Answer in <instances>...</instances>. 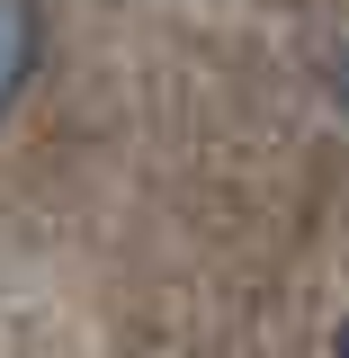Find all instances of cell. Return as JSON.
Returning a JSON list of instances; mask_svg holds the SVG:
<instances>
[{
	"label": "cell",
	"instance_id": "cell-1",
	"mask_svg": "<svg viewBox=\"0 0 349 358\" xmlns=\"http://www.w3.org/2000/svg\"><path fill=\"white\" fill-rule=\"evenodd\" d=\"M36 45H45L36 0H0V117L18 108V90H27V72H36Z\"/></svg>",
	"mask_w": 349,
	"mask_h": 358
},
{
	"label": "cell",
	"instance_id": "cell-2",
	"mask_svg": "<svg viewBox=\"0 0 349 358\" xmlns=\"http://www.w3.org/2000/svg\"><path fill=\"white\" fill-rule=\"evenodd\" d=\"M332 90H341V108H349V54H341V72H332Z\"/></svg>",
	"mask_w": 349,
	"mask_h": 358
},
{
	"label": "cell",
	"instance_id": "cell-3",
	"mask_svg": "<svg viewBox=\"0 0 349 358\" xmlns=\"http://www.w3.org/2000/svg\"><path fill=\"white\" fill-rule=\"evenodd\" d=\"M332 358H349V322H341V341H332Z\"/></svg>",
	"mask_w": 349,
	"mask_h": 358
}]
</instances>
